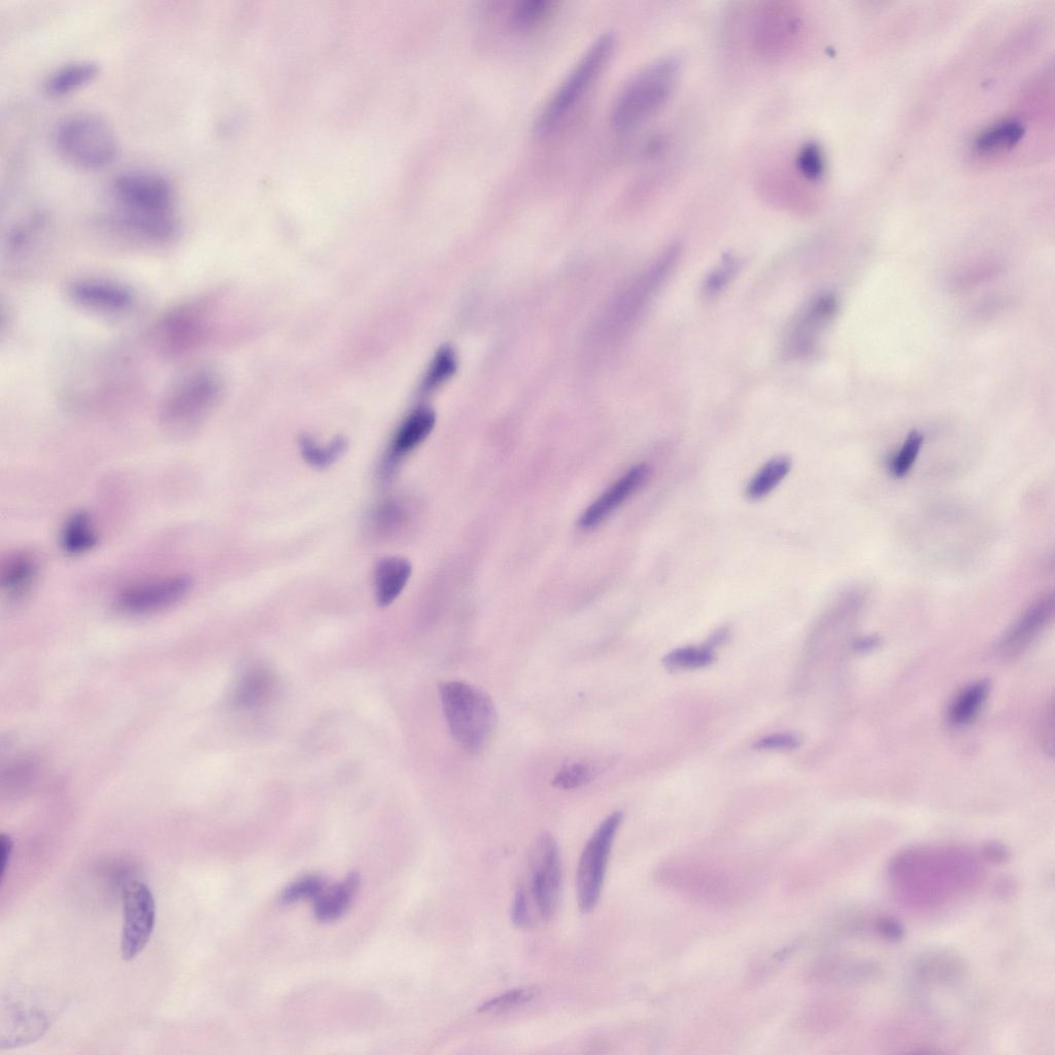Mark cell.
I'll return each mask as SVG.
<instances>
[{
    "mask_svg": "<svg viewBox=\"0 0 1055 1055\" xmlns=\"http://www.w3.org/2000/svg\"><path fill=\"white\" fill-rule=\"evenodd\" d=\"M124 925L121 954L125 961L138 957L146 948L156 922V904L151 890L142 882H132L123 899Z\"/></svg>",
    "mask_w": 1055,
    "mask_h": 1055,
    "instance_id": "12",
    "label": "cell"
},
{
    "mask_svg": "<svg viewBox=\"0 0 1055 1055\" xmlns=\"http://www.w3.org/2000/svg\"><path fill=\"white\" fill-rule=\"evenodd\" d=\"M348 448L343 437H337L328 446L321 447L310 436L300 438V449L306 462L316 468H327L336 462Z\"/></svg>",
    "mask_w": 1055,
    "mask_h": 1055,
    "instance_id": "27",
    "label": "cell"
},
{
    "mask_svg": "<svg viewBox=\"0 0 1055 1055\" xmlns=\"http://www.w3.org/2000/svg\"><path fill=\"white\" fill-rule=\"evenodd\" d=\"M800 745L797 737L790 734H775L764 737L756 743L759 750H794Z\"/></svg>",
    "mask_w": 1055,
    "mask_h": 1055,
    "instance_id": "37",
    "label": "cell"
},
{
    "mask_svg": "<svg viewBox=\"0 0 1055 1055\" xmlns=\"http://www.w3.org/2000/svg\"><path fill=\"white\" fill-rule=\"evenodd\" d=\"M990 685L985 680H980L966 688L952 703L949 711V721L956 727L970 724L977 716L986 698H988Z\"/></svg>",
    "mask_w": 1055,
    "mask_h": 1055,
    "instance_id": "24",
    "label": "cell"
},
{
    "mask_svg": "<svg viewBox=\"0 0 1055 1055\" xmlns=\"http://www.w3.org/2000/svg\"><path fill=\"white\" fill-rule=\"evenodd\" d=\"M614 46L615 38L607 32L587 49L542 108L537 119L540 131L554 129L573 109L601 72Z\"/></svg>",
    "mask_w": 1055,
    "mask_h": 1055,
    "instance_id": "8",
    "label": "cell"
},
{
    "mask_svg": "<svg viewBox=\"0 0 1055 1055\" xmlns=\"http://www.w3.org/2000/svg\"><path fill=\"white\" fill-rule=\"evenodd\" d=\"M439 693L453 738L468 753L483 752L497 727L492 698L482 689L459 680L442 684Z\"/></svg>",
    "mask_w": 1055,
    "mask_h": 1055,
    "instance_id": "4",
    "label": "cell"
},
{
    "mask_svg": "<svg viewBox=\"0 0 1055 1055\" xmlns=\"http://www.w3.org/2000/svg\"><path fill=\"white\" fill-rule=\"evenodd\" d=\"M879 927H880V931L883 934H886L890 938H894V939L897 938L898 939V938H901V935L903 934V931L900 928V926L898 925V923H893L891 921H887V922H883L882 921L879 924Z\"/></svg>",
    "mask_w": 1055,
    "mask_h": 1055,
    "instance_id": "39",
    "label": "cell"
},
{
    "mask_svg": "<svg viewBox=\"0 0 1055 1055\" xmlns=\"http://www.w3.org/2000/svg\"><path fill=\"white\" fill-rule=\"evenodd\" d=\"M924 444V436L917 431L911 432L900 451L891 459L889 470L896 478H903L913 467Z\"/></svg>",
    "mask_w": 1055,
    "mask_h": 1055,
    "instance_id": "30",
    "label": "cell"
},
{
    "mask_svg": "<svg viewBox=\"0 0 1055 1055\" xmlns=\"http://www.w3.org/2000/svg\"><path fill=\"white\" fill-rule=\"evenodd\" d=\"M435 414L429 408H419L402 424L397 432L392 453L402 456L416 449L428 437L435 426Z\"/></svg>",
    "mask_w": 1055,
    "mask_h": 1055,
    "instance_id": "21",
    "label": "cell"
},
{
    "mask_svg": "<svg viewBox=\"0 0 1055 1055\" xmlns=\"http://www.w3.org/2000/svg\"><path fill=\"white\" fill-rule=\"evenodd\" d=\"M117 210L108 225L148 244L173 242L180 231L172 183L149 170H128L113 182Z\"/></svg>",
    "mask_w": 1055,
    "mask_h": 1055,
    "instance_id": "1",
    "label": "cell"
},
{
    "mask_svg": "<svg viewBox=\"0 0 1055 1055\" xmlns=\"http://www.w3.org/2000/svg\"><path fill=\"white\" fill-rule=\"evenodd\" d=\"M457 369V358L453 350L441 349L433 359L422 383L424 393L431 392L449 380Z\"/></svg>",
    "mask_w": 1055,
    "mask_h": 1055,
    "instance_id": "28",
    "label": "cell"
},
{
    "mask_svg": "<svg viewBox=\"0 0 1055 1055\" xmlns=\"http://www.w3.org/2000/svg\"><path fill=\"white\" fill-rule=\"evenodd\" d=\"M562 889V860L556 839L541 834L534 842L524 880L519 884L512 906V921L520 929H530L552 920Z\"/></svg>",
    "mask_w": 1055,
    "mask_h": 1055,
    "instance_id": "2",
    "label": "cell"
},
{
    "mask_svg": "<svg viewBox=\"0 0 1055 1055\" xmlns=\"http://www.w3.org/2000/svg\"><path fill=\"white\" fill-rule=\"evenodd\" d=\"M622 822V812L608 815L586 844L576 879L578 907L583 913L591 912L599 902L612 844Z\"/></svg>",
    "mask_w": 1055,
    "mask_h": 1055,
    "instance_id": "9",
    "label": "cell"
},
{
    "mask_svg": "<svg viewBox=\"0 0 1055 1055\" xmlns=\"http://www.w3.org/2000/svg\"><path fill=\"white\" fill-rule=\"evenodd\" d=\"M66 295L78 308L106 317L125 316L138 303V296L128 285L107 278L74 280L68 284Z\"/></svg>",
    "mask_w": 1055,
    "mask_h": 1055,
    "instance_id": "10",
    "label": "cell"
},
{
    "mask_svg": "<svg viewBox=\"0 0 1055 1055\" xmlns=\"http://www.w3.org/2000/svg\"><path fill=\"white\" fill-rule=\"evenodd\" d=\"M792 462L790 458L781 456L767 462L754 476L746 489V495L753 500H759L769 495L790 472Z\"/></svg>",
    "mask_w": 1055,
    "mask_h": 1055,
    "instance_id": "26",
    "label": "cell"
},
{
    "mask_svg": "<svg viewBox=\"0 0 1055 1055\" xmlns=\"http://www.w3.org/2000/svg\"><path fill=\"white\" fill-rule=\"evenodd\" d=\"M1024 134L1022 124L1006 120L981 132L975 142V150L983 156L1006 153L1016 146Z\"/></svg>",
    "mask_w": 1055,
    "mask_h": 1055,
    "instance_id": "22",
    "label": "cell"
},
{
    "mask_svg": "<svg viewBox=\"0 0 1055 1055\" xmlns=\"http://www.w3.org/2000/svg\"><path fill=\"white\" fill-rule=\"evenodd\" d=\"M326 890V882L321 876H305L287 888L282 896L286 904L305 899H317Z\"/></svg>",
    "mask_w": 1055,
    "mask_h": 1055,
    "instance_id": "32",
    "label": "cell"
},
{
    "mask_svg": "<svg viewBox=\"0 0 1055 1055\" xmlns=\"http://www.w3.org/2000/svg\"><path fill=\"white\" fill-rule=\"evenodd\" d=\"M648 475L649 468L645 465L630 469L585 510L580 525L590 529L601 524L643 485Z\"/></svg>",
    "mask_w": 1055,
    "mask_h": 1055,
    "instance_id": "14",
    "label": "cell"
},
{
    "mask_svg": "<svg viewBox=\"0 0 1055 1055\" xmlns=\"http://www.w3.org/2000/svg\"><path fill=\"white\" fill-rule=\"evenodd\" d=\"M413 568L403 558L389 557L381 560L376 568V596L378 604H392L410 580Z\"/></svg>",
    "mask_w": 1055,
    "mask_h": 1055,
    "instance_id": "19",
    "label": "cell"
},
{
    "mask_svg": "<svg viewBox=\"0 0 1055 1055\" xmlns=\"http://www.w3.org/2000/svg\"><path fill=\"white\" fill-rule=\"evenodd\" d=\"M100 65L91 60L66 63L53 71L45 81V91L53 97L64 96L93 81Z\"/></svg>",
    "mask_w": 1055,
    "mask_h": 1055,
    "instance_id": "18",
    "label": "cell"
},
{
    "mask_svg": "<svg viewBox=\"0 0 1055 1055\" xmlns=\"http://www.w3.org/2000/svg\"><path fill=\"white\" fill-rule=\"evenodd\" d=\"M192 587L188 576L166 575L126 587L117 598L118 607L129 615H149L182 601Z\"/></svg>",
    "mask_w": 1055,
    "mask_h": 1055,
    "instance_id": "11",
    "label": "cell"
},
{
    "mask_svg": "<svg viewBox=\"0 0 1055 1055\" xmlns=\"http://www.w3.org/2000/svg\"><path fill=\"white\" fill-rule=\"evenodd\" d=\"M713 661L711 652L707 649L685 648L676 650L665 657L664 664L672 669H694L702 668Z\"/></svg>",
    "mask_w": 1055,
    "mask_h": 1055,
    "instance_id": "34",
    "label": "cell"
},
{
    "mask_svg": "<svg viewBox=\"0 0 1055 1055\" xmlns=\"http://www.w3.org/2000/svg\"><path fill=\"white\" fill-rule=\"evenodd\" d=\"M54 143L68 163L85 169L109 166L119 152L112 126L91 113H78L61 120L54 132Z\"/></svg>",
    "mask_w": 1055,
    "mask_h": 1055,
    "instance_id": "6",
    "label": "cell"
},
{
    "mask_svg": "<svg viewBox=\"0 0 1055 1055\" xmlns=\"http://www.w3.org/2000/svg\"><path fill=\"white\" fill-rule=\"evenodd\" d=\"M836 312V300L833 296H823L814 300L798 318L788 338V351L800 357L812 351L820 333L831 321Z\"/></svg>",
    "mask_w": 1055,
    "mask_h": 1055,
    "instance_id": "13",
    "label": "cell"
},
{
    "mask_svg": "<svg viewBox=\"0 0 1055 1055\" xmlns=\"http://www.w3.org/2000/svg\"><path fill=\"white\" fill-rule=\"evenodd\" d=\"M679 75L680 63L674 57L645 66L619 93L612 109V124L619 130H628L654 116L670 98Z\"/></svg>",
    "mask_w": 1055,
    "mask_h": 1055,
    "instance_id": "5",
    "label": "cell"
},
{
    "mask_svg": "<svg viewBox=\"0 0 1055 1055\" xmlns=\"http://www.w3.org/2000/svg\"><path fill=\"white\" fill-rule=\"evenodd\" d=\"M1053 611L1052 594L1035 602L1003 638L1001 642L1003 655L1014 656L1028 649L1052 620Z\"/></svg>",
    "mask_w": 1055,
    "mask_h": 1055,
    "instance_id": "15",
    "label": "cell"
},
{
    "mask_svg": "<svg viewBox=\"0 0 1055 1055\" xmlns=\"http://www.w3.org/2000/svg\"><path fill=\"white\" fill-rule=\"evenodd\" d=\"M757 22V43L767 53L784 50L798 31V21L792 10L771 7L761 11Z\"/></svg>",
    "mask_w": 1055,
    "mask_h": 1055,
    "instance_id": "16",
    "label": "cell"
},
{
    "mask_svg": "<svg viewBox=\"0 0 1055 1055\" xmlns=\"http://www.w3.org/2000/svg\"><path fill=\"white\" fill-rule=\"evenodd\" d=\"M736 268V261L732 257L725 259L720 267L709 276L705 287L707 294H717L723 289L734 276Z\"/></svg>",
    "mask_w": 1055,
    "mask_h": 1055,
    "instance_id": "36",
    "label": "cell"
},
{
    "mask_svg": "<svg viewBox=\"0 0 1055 1055\" xmlns=\"http://www.w3.org/2000/svg\"><path fill=\"white\" fill-rule=\"evenodd\" d=\"M596 774L591 763L576 762L562 768L553 779V786L561 790H574L585 787Z\"/></svg>",
    "mask_w": 1055,
    "mask_h": 1055,
    "instance_id": "29",
    "label": "cell"
},
{
    "mask_svg": "<svg viewBox=\"0 0 1055 1055\" xmlns=\"http://www.w3.org/2000/svg\"><path fill=\"white\" fill-rule=\"evenodd\" d=\"M209 304L206 299L190 298L167 311L155 324L152 339L155 350L167 360L193 354L209 336Z\"/></svg>",
    "mask_w": 1055,
    "mask_h": 1055,
    "instance_id": "7",
    "label": "cell"
},
{
    "mask_svg": "<svg viewBox=\"0 0 1055 1055\" xmlns=\"http://www.w3.org/2000/svg\"><path fill=\"white\" fill-rule=\"evenodd\" d=\"M552 0H522L513 12V21L519 27H530L539 23L552 11Z\"/></svg>",
    "mask_w": 1055,
    "mask_h": 1055,
    "instance_id": "33",
    "label": "cell"
},
{
    "mask_svg": "<svg viewBox=\"0 0 1055 1055\" xmlns=\"http://www.w3.org/2000/svg\"><path fill=\"white\" fill-rule=\"evenodd\" d=\"M799 172L808 181H819L825 173V157L819 146H804L797 157Z\"/></svg>",
    "mask_w": 1055,
    "mask_h": 1055,
    "instance_id": "35",
    "label": "cell"
},
{
    "mask_svg": "<svg viewBox=\"0 0 1055 1055\" xmlns=\"http://www.w3.org/2000/svg\"><path fill=\"white\" fill-rule=\"evenodd\" d=\"M360 883L358 874L352 873L344 882L325 890L315 899V914L321 922H332L348 909Z\"/></svg>",
    "mask_w": 1055,
    "mask_h": 1055,
    "instance_id": "20",
    "label": "cell"
},
{
    "mask_svg": "<svg viewBox=\"0 0 1055 1055\" xmlns=\"http://www.w3.org/2000/svg\"><path fill=\"white\" fill-rule=\"evenodd\" d=\"M275 678L265 669L249 671L235 694L236 703L242 707L252 708L264 703L274 690Z\"/></svg>",
    "mask_w": 1055,
    "mask_h": 1055,
    "instance_id": "25",
    "label": "cell"
},
{
    "mask_svg": "<svg viewBox=\"0 0 1055 1055\" xmlns=\"http://www.w3.org/2000/svg\"><path fill=\"white\" fill-rule=\"evenodd\" d=\"M538 995L535 988H521L508 991L485 1002L479 1009L481 1013H502L526 1005Z\"/></svg>",
    "mask_w": 1055,
    "mask_h": 1055,
    "instance_id": "31",
    "label": "cell"
},
{
    "mask_svg": "<svg viewBox=\"0 0 1055 1055\" xmlns=\"http://www.w3.org/2000/svg\"><path fill=\"white\" fill-rule=\"evenodd\" d=\"M39 572V560L32 553L21 551L9 555L0 571L3 593L9 600L23 599L36 585Z\"/></svg>",
    "mask_w": 1055,
    "mask_h": 1055,
    "instance_id": "17",
    "label": "cell"
},
{
    "mask_svg": "<svg viewBox=\"0 0 1055 1055\" xmlns=\"http://www.w3.org/2000/svg\"><path fill=\"white\" fill-rule=\"evenodd\" d=\"M13 847L14 844L11 837L8 835H2V838H0V866H2V880H4L10 866Z\"/></svg>",
    "mask_w": 1055,
    "mask_h": 1055,
    "instance_id": "38",
    "label": "cell"
},
{
    "mask_svg": "<svg viewBox=\"0 0 1055 1055\" xmlns=\"http://www.w3.org/2000/svg\"><path fill=\"white\" fill-rule=\"evenodd\" d=\"M61 547L68 555L78 556L91 551L97 543V533L87 513L79 512L68 518L60 536Z\"/></svg>",
    "mask_w": 1055,
    "mask_h": 1055,
    "instance_id": "23",
    "label": "cell"
},
{
    "mask_svg": "<svg viewBox=\"0 0 1055 1055\" xmlns=\"http://www.w3.org/2000/svg\"><path fill=\"white\" fill-rule=\"evenodd\" d=\"M219 374L209 367L184 371L166 390L160 406V422L170 434L193 433L214 410L222 394Z\"/></svg>",
    "mask_w": 1055,
    "mask_h": 1055,
    "instance_id": "3",
    "label": "cell"
}]
</instances>
